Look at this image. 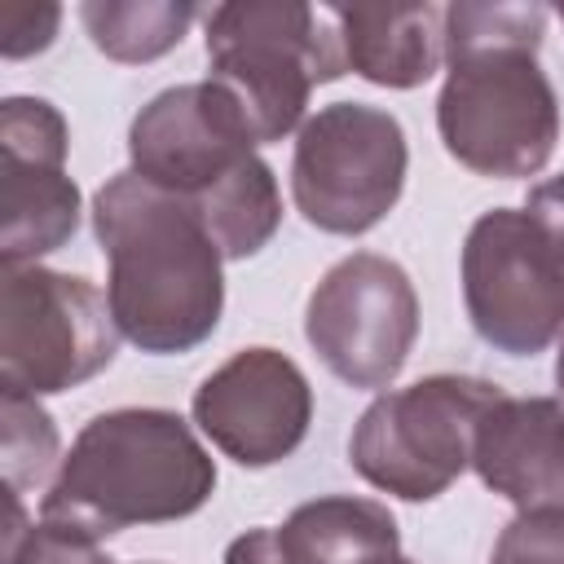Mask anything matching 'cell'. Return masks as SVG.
Here are the masks:
<instances>
[{
  "label": "cell",
  "mask_w": 564,
  "mask_h": 564,
  "mask_svg": "<svg viewBox=\"0 0 564 564\" xmlns=\"http://www.w3.org/2000/svg\"><path fill=\"white\" fill-rule=\"evenodd\" d=\"M194 18L198 9L185 0H84L79 4V22L93 48L123 66H141L172 53L185 40Z\"/></svg>",
  "instance_id": "cell-16"
},
{
  "label": "cell",
  "mask_w": 564,
  "mask_h": 564,
  "mask_svg": "<svg viewBox=\"0 0 564 564\" xmlns=\"http://www.w3.org/2000/svg\"><path fill=\"white\" fill-rule=\"evenodd\" d=\"M0 414H4V485L9 494L22 498L31 485L48 476L57 458V427L40 410V401L22 392H4Z\"/></svg>",
  "instance_id": "cell-17"
},
{
  "label": "cell",
  "mask_w": 564,
  "mask_h": 564,
  "mask_svg": "<svg viewBox=\"0 0 564 564\" xmlns=\"http://www.w3.org/2000/svg\"><path fill=\"white\" fill-rule=\"evenodd\" d=\"M498 397L502 388L476 375H427L379 392L348 436V463L401 502H432L471 467L476 423Z\"/></svg>",
  "instance_id": "cell-6"
},
{
  "label": "cell",
  "mask_w": 564,
  "mask_h": 564,
  "mask_svg": "<svg viewBox=\"0 0 564 564\" xmlns=\"http://www.w3.org/2000/svg\"><path fill=\"white\" fill-rule=\"evenodd\" d=\"M4 564H119L93 538L57 529V524H26L22 498L9 494V529H4Z\"/></svg>",
  "instance_id": "cell-18"
},
{
  "label": "cell",
  "mask_w": 564,
  "mask_h": 564,
  "mask_svg": "<svg viewBox=\"0 0 564 564\" xmlns=\"http://www.w3.org/2000/svg\"><path fill=\"white\" fill-rule=\"evenodd\" d=\"M198 432L238 467H273L291 458L313 423V388L278 348H238L194 388Z\"/></svg>",
  "instance_id": "cell-11"
},
{
  "label": "cell",
  "mask_w": 564,
  "mask_h": 564,
  "mask_svg": "<svg viewBox=\"0 0 564 564\" xmlns=\"http://www.w3.org/2000/svg\"><path fill=\"white\" fill-rule=\"evenodd\" d=\"M555 13H560V22H564V4H560V9H555Z\"/></svg>",
  "instance_id": "cell-24"
},
{
  "label": "cell",
  "mask_w": 564,
  "mask_h": 564,
  "mask_svg": "<svg viewBox=\"0 0 564 564\" xmlns=\"http://www.w3.org/2000/svg\"><path fill=\"white\" fill-rule=\"evenodd\" d=\"M471 471L520 516H564V405L502 392L476 423Z\"/></svg>",
  "instance_id": "cell-13"
},
{
  "label": "cell",
  "mask_w": 564,
  "mask_h": 564,
  "mask_svg": "<svg viewBox=\"0 0 564 564\" xmlns=\"http://www.w3.org/2000/svg\"><path fill=\"white\" fill-rule=\"evenodd\" d=\"M110 300L79 273L44 264L4 269L0 383L22 397H53L101 375L119 352Z\"/></svg>",
  "instance_id": "cell-9"
},
{
  "label": "cell",
  "mask_w": 564,
  "mask_h": 564,
  "mask_svg": "<svg viewBox=\"0 0 564 564\" xmlns=\"http://www.w3.org/2000/svg\"><path fill=\"white\" fill-rule=\"evenodd\" d=\"M216 494V463L176 410L123 405L93 414L70 441L40 520L93 542L132 524L185 520Z\"/></svg>",
  "instance_id": "cell-4"
},
{
  "label": "cell",
  "mask_w": 564,
  "mask_h": 564,
  "mask_svg": "<svg viewBox=\"0 0 564 564\" xmlns=\"http://www.w3.org/2000/svg\"><path fill=\"white\" fill-rule=\"evenodd\" d=\"M225 564H291L282 542H278V529L260 524V529H247L238 533L229 546H225Z\"/></svg>",
  "instance_id": "cell-21"
},
{
  "label": "cell",
  "mask_w": 564,
  "mask_h": 564,
  "mask_svg": "<svg viewBox=\"0 0 564 564\" xmlns=\"http://www.w3.org/2000/svg\"><path fill=\"white\" fill-rule=\"evenodd\" d=\"M555 383L564 392V335H560V352H555Z\"/></svg>",
  "instance_id": "cell-23"
},
{
  "label": "cell",
  "mask_w": 564,
  "mask_h": 564,
  "mask_svg": "<svg viewBox=\"0 0 564 564\" xmlns=\"http://www.w3.org/2000/svg\"><path fill=\"white\" fill-rule=\"evenodd\" d=\"M524 207H529V212H538V216H542V220L564 238V172H560V176H551V181H538V185L529 189Z\"/></svg>",
  "instance_id": "cell-22"
},
{
  "label": "cell",
  "mask_w": 564,
  "mask_h": 564,
  "mask_svg": "<svg viewBox=\"0 0 564 564\" xmlns=\"http://www.w3.org/2000/svg\"><path fill=\"white\" fill-rule=\"evenodd\" d=\"M278 542L291 564H397L401 560V533L392 511L375 498H352V494H326V498L300 502L278 529Z\"/></svg>",
  "instance_id": "cell-15"
},
{
  "label": "cell",
  "mask_w": 564,
  "mask_h": 564,
  "mask_svg": "<svg viewBox=\"0 0 564 564\" xmlns=\"http://www.w3.org/2000/svg\"><path fill=\"white\" fill-rule=\"evenodd\" d=\"M405 167L410 145L397 115L366 101H330L300 123L291 198L313 229L357 238L397 207Z\"/></svg>",
  "instance_id": "cell-8"
},
{
  "label": "cell",
  "mask_w": 564,
  "mask_h": 564,
  "mask_svg": "<svg viewBox=\"0 0 564 564\" xmlns=\"http://www.w3.org/2000/svg\"><path fill=\"white\" fill-rule=\"evenodd\" d=\"M93 234L110 264L106 300L128 344L172 357L212 339L225 308V256L185 198L128 167L97 189Z\"/></svg>",
  "instance_id": "cell-2"
},
{
  "label": "cell",
  "mask_w": 564,
  "mask_h": 564,
  "mask_svg": "<svg viewBox=\"0 0 564 564\" xmlns=\"http://www.w3.org/2000/svg\"><path fill=\"white\" fill-rule=\"evenodd\" d=\"M471 330L507 357H538L564 335V238L529 207H489L463 242Z\"/></svg>",
  "instance_id": "cell-7"
},
{
  "label": "cell",
  "mask_w": 564,
  "mask_h": 564,
  "mask_svg": "<svg viewBox=\"0 0 564 564\" xmlns=\"http://www.w3.org/2000/svg\"><path fill=\"white\" fill-rule=\"evenodd\" d=\"M304 339L348 388H388L419 339V295L410 273L379 251L344 256L308 295Z\"/></svg>",
  "instance_id": "cell-10"
},
{
  "label": "cell",
  "mask_w": 564,
  "mask_h": 564,
  "mask_svg": "<svg viewBox=\"0 0 564 564\" xmlns=\"http://www.w3.org/2000/svg\"><path fill=\"white\" fill-rule=\"evenodd\" d=\"M542 4H445V84L436 132L476 176H538L560 141V97L538 62Z\"/></svg>",
  "instance_id": "cell-1"
},
{
  "label": "cell",
  "mask_w": 564,
  "mask_h": 564,
  "mask_svg": "<svg viewBox=\"0 0 564 564\" xmlns=\"http://www.w3.org/2000/svg\"><path fill=\"white\" fill-rule=\"evenodd\" d=\"M489 564H564V516H516L498 533Z\"/></svg>",
  "instance_id": "cell-19"
},
{
  "label": "cell",
  "mask_w": 564,
  "mask_h": 564,
  "mask_svg": "<svg viewBox=\"0 0 564 564\" xmlns=\"http://www.w3.org/2000/svg\"><path fill=\"white\" fill-rule=\"evenodd\" d=\"M335 9L348 70L379 88H419L445 62V4Z\"/></svg>",
  "instance_id": "cell-14"
},
{
  "label": "cell",
  "mask_w": 564,
  "mask_h": 564,
  "mask_svg": "<svg viewBox=\"0 0 564 564\" xmlns=\"http://www.w3.org/2000/svg\"><path fill=\"white\" fill-rule=\"evenodd\" d=\"M0 150H4V269L35 264L57 251L79 229V189L66 176L70 132L53 101L4 97L0 106Z\"/></svg>",
  "instance_id": "cell-12"
},
{
  "label": "cell",
  "mask_w": 564,
  "mask_h": 564,
  "mask_svg": "<svg viewBox=\"0 0 564 564\" xmlns=\"http://www.w3.org/2000/svg\"><path fill=\"white\" fill-rule=\"evenodd\" d=\"M57 22H62V9L57 4H40V9H18V13H4V40H0V53L13 62V57H31V53H44L57 35Z\"/></svg>",
  "instance_id": "cell-20"
},
{
  "label": "cell",
  "mask_w": 564,
  "mask_h": 564,
  "mask_svg": "<svg viewBox=\"0 0 564 564\" xmlns=\"http://www.w3.org/2000/svg\"><path fill=\"white\" fill-rule=\"evenodd\" d=\"M397 564H410V560H397Z\"/></svg>",
  "instance_id": "cell-25"
},
{
  "label": "cell",
  "mask_w": 564,
  "mask_h": 564,
  "mask_svg": "<svg viewBox=\"0 0 564 564\" xmlns=\"http://www.w3.org/2000/svg\"><path fill=\"white\" fill-rule=\"evenodd\" d=\"M128 159L137 176L198 212L225 260L264 251L282 225L278 176L256 154L234 97L212 79L150 97L128 128Z\"/></svg>",
  "instance_id": "cell-3"
},
{
  "label": "cell",
  "mask_w": 564,
  "mask_h": 564,
  "mask_svg": "<svg viewBox=\"0 0 564 564\" xmlns=\"http://www.w3.org/2000/svg\"><path fill=\"white\" fill-rule=\"evenodd\" d=\"M207 79L242 110L256 145L300 128L317 84L348 70L335 9L291 0H234L207 13Z\"/></svg>",
  "instance_id": "cell-5"
}]
</instances>
